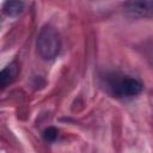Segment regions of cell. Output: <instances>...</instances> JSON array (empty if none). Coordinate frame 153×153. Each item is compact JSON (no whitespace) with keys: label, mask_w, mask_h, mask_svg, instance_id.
I'll return each mask as SVG.
<instances>
[{"label":"cell","mask_w":153,"mask_h":153,"mask_svg":"<svg viewBox=\"0 0 153 153\" xmlns=\"http://www.w3.org/2000/svg\"><path fill=\"white\" fill-rule=\"evenodd\" d=\"M37 54L43 60L55 59L61 49V38L57 30L51 25H44L36 39Z\"/></svg>","instance_id":"cell-1"},{"label":"cell","mask_w":153,"mask_h":153,"mask_svg":"<svg viewBox=\"0 0 153 153\" xmlns=\"http://www.w3.org/2000/svg\"><path fill=\"white\" fill-rule=\"evenodd\" d=\"M110 87L114 94L118 97H134L141 93L142 91V84L137 79L130 76L115 79L110 82Z\"/></svg>","instance_id":"cell-2"},{"label":"cell","mask_w":153,"mask_h":153,"mask_svg":"<svg viewBox=\"0 0 153 153\" xmlns=\"http://www.w3.org/2000/svg\"><path fill=\"white\" fill-rule=\"evenodd\" d=\"M123 12L131 18L153 17V0L152 1H128L123 4Z\"/></svg>","instance_id":"cell-3"},{"label":"cell","mask_w":153,"mask_h":153,"mask_svg":"<svg viewBox=\"0 0 153 153\" xmlns=\"http://www.w3.org/2000/svg\"><path fill=\"white\" fill-rule=\"evenodd\" d=\"M18 74V65L16 62H12L7 67H5L0 73V84L2 87H5L7 84H10L16 75Z\"/></svg>","instance_id":"cell-4"},{"label":"cell","mask_w":153,"mask_h":153,"mask_svg":"<svg viewBox=\"0 0 153 153\" xmlns=\"http://www.w3.org/2000/svg\"><path fill=\"white\" fill-rule=\"evenodd\" d=\"M24 4L22 1H6L2 6V12L8 17H16L22 13Z\"/></svg>","instance_id":"cell-5"},{"label":"cell","mask_w":153,"mask_h":153,"mask_svg":"<svg viewBox=\"0 0 153 153\" xmlns=\"http://www.w3.org/2000/svg\"><path fill=\"white\" fill-rule=\"evenodd\" d=\"M57 135H59V131L55 127H48L44 131H43V137L45 141L48 142H53L57 139Z\"/></svg>","instance_id":"cell-6"}]
</instances>
